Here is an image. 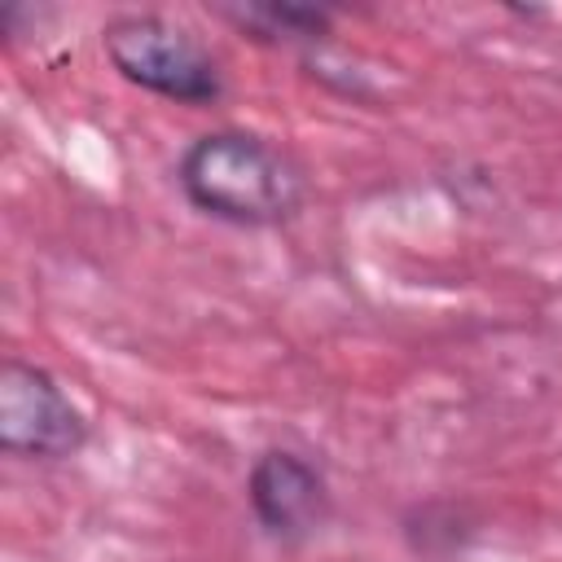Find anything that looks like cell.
Segmentation results:
<instances>
[{
  "instance_id": "obj_1",
  "label": "cell",
  "mask_w": 562,
  "mask_h": 562,
  "mask_svg": "<svg viewBox=\"0 0 562 562\" xmlns=\"http://www.w3.org/2000/svg\"><path fill=\"white\" fill-rule=\"evenodd\" d=\"M184 202L233 228H272L303 211L307 171L277 140L246 127H215L184 145L176 162Z\"/></svg>"
},
{
  "instance_id": "obj_2",
  "label": "cell",
  "mask_w": 562,
  "mask_h": 562,
  "mask_svg": "<svg viewBox=\"0 0 562 562\" xmlns=\"http://www.w3.org/2000/svg\"><path fill=\"white\" fill-rule=\"evenodd\" d=\"M101 48L119 79L176 105H215L224 70L211 48L158 13H123L101 26Z\"/></svg>"
},
{
  "instance_id": "obj_3",
  "label": "cell",
  "mask_w": 562,
  "mask_h": 562,
  "mask_svg": "<svg viewBox=\"0 0 562 562\" xmlns=\"http://www.w3.org/2000/svg\"><path fill=\"white\" fill-rule=\"evenodd\" d=\"M88 443V413L31 360L0 364V452L22 461H66Z\"/></svg>"
},
{
  "instance_id": "obj_4",
  "label": "cell",
  "mask_w": 562,
  "mask_h": 562,
  "mask_svg": "<svg viewBox=\"0 0 562 562\" xmlns=\"http://www.w3.org/2000/svg\"><path fill=\"white\" fill-rule=\"evenodd\" d=\"M246 505H250L255 527L277 544L312 540L334 514L329 479L321 474L316 461H307L294 448H263L250 461Z\"/></svg>"
},
{
  "instance_id": "obj_5",
  "label": "cell",
  "mask_w": 562,
  "mask_h": 562,
  "mask_svg": "<svg viewBox=\"0 0 562 562\" xmlns=\"http://www.w3.org/2000/svg\"><path fill=\"white\" fill-rule=\"evenodd\" d=\"M215 18L233 22L255 44H303V48H312L334 31V13L321 9V4H281V0L215 4Z\"/></svg>"
}]
</instances>
